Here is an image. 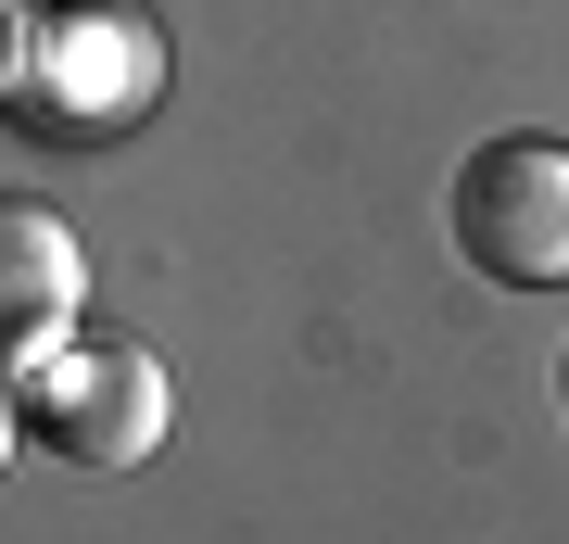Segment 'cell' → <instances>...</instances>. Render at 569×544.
Wrapping results in <instances>:
<instances>
[{
  "label": "cell",
  "instance_id": "1",
  "mask_svg": "<svg viewBox=\"0 0 569 544\" xmlns=\"http://www.w3.org/2000/svg\"><path fill=\"white\" fill-rule=\"evenodd\" d=\"M164 101V26L152 0H26V63H13V127L51 152L127 140Z\"/></svg>",
  "mask_w": 569,
  "mask_h": 544
},
{
  "label": "cell",
  "instance_id": "2",
  "mask_svg": "<svg viewBox=\"0 0 569 544\" xmlns=\"http://www.w3.org/2000/svg\"><path fill=\"white\" fill-rule=\"evenodd\" d=\"M13 405H26V444H51L63 468H140L164 431H178V380H164V355L127 343V329L51 343L13 380Z\"/></svg>",
  "mask_w": 569,
  "mask_h": 544
},
{
  "label": "cell",
  "instance_id": "3",
  "mask_svg": "<svg viewBox=\"0 0 569 544\" xmlns=\"http://www.w3.org/2000/svg\"><path fill=\"white\" fill-rule=\"evenodd\" d=\"M456 254L481 266V279L507 291H557L569 279V140L545 127H507V140H481L456 165Z\"/></svg>",
  "mask_w": 569,
  "mask_h": 544
},
{
  "label": "cell",
  "instance_id": "4",
  "mask_svg": "<svg viewBox=\"0 0 569 544\" xmlns=\"http://www.w3.org/2000/svg\"><path fill=\"white\" fill-rule=\"evenodd\" d=\"M89 304V254L39 190H0V380H26L51 343H77Z\"/></svg>",
  "mask_w": 569,
  "mask_h": 544
},
{
  "label": "cell",
  "instance_id": "5",
  "mask_svg": "<svg viewBox=\"0 0 569 544\" xmlns=\"http://www.w3.org/2000/svg\"><path fill=\"white\" fill-rule=\"evenodd\" d=\"M13 63H26V0H0V115H13Z\"/></svg>",
  "mask_w": 569,
  "mask_h": 544
},
{
  "label": "cell",
  "instance_id": "6",
  "mask_svg": "<svg viewBox=\"0 0 569 544\" xmlns=\"http://www.w3.org/2000/svg\"><path fill=\"white\" fill-rule=\"evenodd\" d=\"M26 456V405H13V380H0V468Z\"/></svg>",
  "mask_w": 569,
  "mask_h": 544
},
{
  "label": "cell",
  "instance_id": "7",
  "mask_svg": "<svg viewBox=\"0 0 569 544\" xmlns=\"http://www.w3.org/2000/svg\"><path fill=\"white\" fill-rule=\"evenodd\" d=\"M557 405H569V343H557Z\"/></svg>",
  "mask_w": 569,
  "mask_h": 544
}]
</instances>
